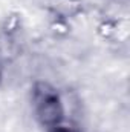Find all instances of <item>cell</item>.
<instances>
[{
  "label": "cell",
  "mask_w": 130,
  "mask_h": 132,
  "mask_svg": "<svg viewBox=\"0 0 130 132\" xmlns=\"http://www.w3.org/2000/svg\"><path fill=\"white\" fill-rule=\"evenodd\" d=\"M37 115L43 125L57 126L63 115V106L57 94L37 100Z\"/></svg>",
  "instance_id": "obj_1"
},
{
  "label": "cell",
  "mask_w": 130,
  "mask_h": 132,
  "mask_svg": "<svg viewBox=\"0 0 130 132\" xmlns=\"http://www.w3.org/2000/svg\"><path fill=\"white\" fill-rule=\"evenodd\" d=\"M48 8L60 17L75 15L81 11V0H48Z\"/></svg>",
  "instance_id": "obj_2"
}]
</instances>
